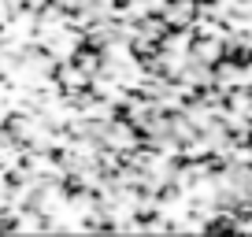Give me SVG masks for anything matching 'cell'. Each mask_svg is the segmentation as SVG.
<instances>
[{"label":"cell","instance_id":"cell-1","mask_svg":"<svg viewBox=\"0 0 252 237\" xmlns=\"http://www.w3.org/2000/svg\"><path fill=\"white\" fill-rule=\"evenodd\" d=\"M159 19H163L171 30H186L200 19V4L197 0H167L163 8H159Z\"/></svg>","mask_w":252,"mask_h":237}]
</instances>
